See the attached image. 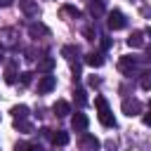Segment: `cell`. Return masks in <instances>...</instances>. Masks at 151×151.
Returning a JSON list of instances; mask_svg holds the SVG:
<instances>
[{
  "mask_svg": "<svg viewBox=\"0 0 151 151\" xmlns=\"http://www.w3.org/2000/svg\"><path fill=\"white\" fill-rule=\"evenodd\" d=\"M9 113L14 116V120H21V118H26V116H28V106H24V104L12 106V111H9Z\"/></svg>",
  "mask_w": 151,
  "mask_h": 151,
  "instance_id": "2e32d148",
  "label": "cell"
},
{
  "mask_svg": "<svg viewBox=\"0 0 151 151\" xmlns=\"http://www.w3.org/2000/svg\"><path fill=\"white\" fill-rule=\"evenodd\" d=\"M73 99H76V104H78V106H85V104H87V92L78 87V90L73 92Z\"/></svg>",
  "mask_w": 151,
  "mask_h": 151,
  "instance_id": "ac0fdd59",
  "label": "cell"
},
{
  "mask_svg": "<svg viewBox=\"0 0 151 151\" xmlns=\"http://www.w3.org/2000/svg\"><path fill=\"white\" fill-rule=\"evenodd\" d=\"M54 85H57V78H54L52 73H45V76L38 80V92H40V94H47V92L54 90Z\"/></svg>",
  "mask_w": 151,
  "mask_h": 151,
  "instance_id": "277c9868",
  "label": "cell"
},
{
  "mask_svg": "<svg viewBox=\"0 0 151 151\" xmlns=\"http://www.w3.org/2000/svg\"><path fill=\"white\" fill-rule=\"evenodd\" d=\"M146 33H149V35H151V28H149V31H146Z\"/></svg>",
  "mask_w": 151,
  "mask_h": 151,
  "instance_id": "4dcf8cb0",
  "label": "cell"
},
{
  "mask_svg": "<svg viewBox=\"0 0 151 151\" xmlns=\"http://www.w3.org/2000/svg\"><path fill=\"white\" fill-rule=\"evenodd\" d=\"M14 127H17L19 132H31V130H33V125H31L26 118H21V120H14Z\"/></svg>",
  "mask_w": 151,
  "mask_h": 151,
  "instance_id": "d6986e66",
  "label": "cell"
},
{
  "mask_svg": "<svg viewBox=\"0 0 151 151\" xmlns=\"http://www.w3.org/2000/svg\"><path fill=\"white\" fill-rule=\"evenodd\" d=\"M85 64L92 66V68H99V66H104V54L101 52H87L85 54Z\"/></svg>",
  "mask_w": 151,
  "mask_h": 151,
  "instance_id": "9c48e42d",
  "label": "cell"
},
{
  "mask_svg": "<svg viewBox=\"0 0 151 151\" xmlns=\"http://www.w3.org/2000/svg\"><path fill=\"white\" fill-rule=\"evenodd\" d=\"M146 59H149V61H151V47H149V50H146Z\"/></svg>",
  "mask_w": 151,
  "mask_h": 151,
  "instance_id": "f1b7e54d",
  "label": "cell"
},
{
  "mask_svg": "<svg viewBox=\"0 0 151 151\" xmlns=\"http://www.w3.org/2000/svg\"><path fill=\"white\" fill-rule=\"evenodd\" d=\"M123 113L125 116H137V113H142V101L139 99H123Z\"/></svg>",
  "mask_w": 151,
  "mask_h": 151,
  "instance_id": "8992f818",
  "label": "cell"
},
{
  "mask_svg": "<svg viewBox=\"0 0 151 151\" xmlns=\"http://www.w3.org/2000/svg\"><path fill=\"white\" fill-rule=\"evenodd\" d=\"M127 45L130 47H142L144 45V31H132L130 38H127Z\"/></svg>",
  "mask_w": 151,
  "mask_h": 151,
  "instance_id": "5bb4252c",
  "label": "cell"
},
{
  "mask_svg": "<svg viewBox=\"0 0 151 151\" xmlns=\"http://www.w3.org/2000/svg\"><path fill=\"white\" fill-rule=\"evenodd\" d=\"M64 14H71V17H76V19H78V17H80V9H78V7H73V5H66V7H64Z\"/></svg>",
  "mask_w": 151,
  "mask_h": 151,
  "instance_id": "7402d4cb",
  "label": "cell"
},
{
  "mask_svg": "<svg viewBox=\"0 0 151 151\" xmlns=\"http://www.w3.org/2000/svg\"><path fill=\"white\" fill-rule=\"evenodd\" d=\"M101 47H104V50H109V47H111V40H109V38H104V40H101Z\"/></svg>",
  "mask_w": 151,
  "mask_h": 151,
  "instance_id": "4316f807",
  "label": "cell"
},
{
  "mask_svg": "<svg viewBox=\"0 0 151 151\" xmlns=\"http://www.w3.org/2000/svg\"><path fill=\"white\" fill-rule=\"evenodd\" d=\"M19 9L26 17H38V12H40V7H38L35 0H19Z\"/></svg>",
  "mask_w": 151,
  "mask_h": 151,
  "instance_id": "ba28073f",
  "label": "cell"
},
{
  "mask_svg": "<svg viewBox=\"0 0 151 151\" xmlns=\"http://www.w3.org/2000/svg\"><path fill=\"white\" fill-rule=\"evenodd\" d=\"M17 151H31L28 144H17Z\"/></svg>",
  "mask_w": 151,
  "mask_h": 151,
  "instance_id": "484cf974",
  "label": "cell"
},
{
  "mask_svg": "<svg viewBox=\"0 0 151 151\" xmlns=\"http://www.w3.org/2000/svg\"><path fill=\"white\" fill-rule=\"evenodd\" d=\"M31 78H33V73H31V71H24L19 80H21V85H28V83H31Z\"/></svg>",
  "mask_w": 151,
  "mask_h": 151,
  "instance_id": "603a6c76",
  "label": "cell"
},
{
  "mask_svg": "<svg viewBox=\"0 0 151 151\" xmlns=\"http://www.w3.org/2000/svg\"><path fill=\"white\" fill-rule=\"evenodd\" d=\"M52 68H54V57H42L38 61V71L40 73H52Z\"/></svg>",
  "mask_w": 151,
  "mask_h": 151,
  "instance_id": "9a60e30c",
  "label": "cell"
},
{
  "mask_svg": "<svg viewBox=\"0 0 151 151\" xmlns=\"http://www.w3.org/2000/svg\"><path fill=\"white\" fill-rule=\"evenodd\" d=\"M14 80H17V71H14V64H9V66H7V71H5V83H9V85H12Z\"/></svg>",
  "mask_w": 151,
  "mask_h": 151,
  "instance_id": "ffe728a7",
  "label": "cell"
},
{
  "mask_svg": "<svg viewBox=\"0 0 151 151\" xmlns=\"http://www.w3.org/2000/svg\"><path fill=\"white\" fill-rule=\"evenodd\" d=\"M87 125H90V118H87L85 113H73V116H71V127H73L76 132H85Z\"/></svg>",
  "mask_w": 151,
  "mask_h": 151,
  "instance_id": "52a82bcc",
  "label": "cell"
},
{
  "mask_svg": "<svg viewBox=\"0 0 151 151\" xmlns=\"http://www.w3.org/2000/svg\"><path fill=\"white\" fill-rule=\"evenodd\" d=\"M0 61H2V47H0Z\"/></svg>",
  "mask_w": 151,
  "mask_h": 151,
  "instance_id": "f546056e",
  "label": "cell"
},
{
  "mask_svg": "<svg viewBox=\"0 0 151 151\" xmlns=\"http://www.w3.org/2000/svg\"><path fill=\"white\" fill-rule=\"evenodd\" d=\"M94 106H97V111H99V113H97V116H99V123H101L104 127H116V118H113L106 99H104V97H97V99H94Z\"/></svg>",
  "mask_w": 151,
  "mask_h": 151,
  "instance_id": "6da1fadb",
  "label": "cell"
},
{
  "mask_svg": "<svg viewBox=\"0 0 151 151\" xmlns=\"http://www.w3.org/2000/svg\"><path fill=\"white\" fill-rule=\"evenodd\" d=\"M83 35H85L87 40H94V31H92V28H85V31H83Z\"/></svg>",
  "mask_w": 151,
  "mask_h": 151,
  "instance_id": "d4e9b609",
  "label": "cell"
},
{
  "mask_svg": "<svg viewBox=\"0 0 151 151\" xmlns=\"http://www.w3.org/2000/svg\"><path fill=\"white\" fill-rule=\"evenodd\" d=\"M50 139H52V144H54V146H66L71 137H68V132L57 130V132H52V134H50Z\"/></svg>",
  "mask_w": 151,
  "mask_h": 151,
  "instance_id": "8fae6325",
  "label": "cell"
},
{
  "mask_svg": "<svg viewBox=\"0 0 151 151\" xmlns=\"http://www.w3.org/2000/svg\"><path fill=\"white\" fill-rule=\"evenodd\" d=\"M142 123H144L146 127H151V111H146V113H142Z\"/></svg>",
  "mask_w": 151,
  "mask_h": 151,
  "instance_id": "cb8c5ba5",
  "label": "cell"
},
{
  "mask_svg": "<svg viewBox=\"0 0 151 151\" xmlns=\"http://www.w3.org/2000/svg\"><path fill=\"white\" fill-rule=\"evenodd\" d=\"M125 24H127V19H125V14H123L120 9H111V12H109L106 26H109L111 31H120V28H125Z\"/></svg>",
  "mask_w": 151,
  "mask_h": 151,
  "instance_id": "7a4b0ae2",
  "label": "cell"
},
{
  "mask_svg": "<svg viewBox=\"0 0 151 151\" xmlns=\"http://www.w3.org/2000/svg\"><path fill=\"white\" fill-rule=\"evenodd\" d=\"M12 2H14V0H0V7H9Z\"/></svg>",
  "mask_w": 151,
  "mask_h": 151,
  "instance_id": "83f0119b",
  "label": "cell"
},
{
  "mask_svg": "<svg viewBox=\"0 0 151 151\" xmlns=\"http://www.w3.org/2000/svg\"><path fill=\"white\" fill-rule=\"evenodd\" d=\"M87 12H90L92 17H101L106 9H104V2H101V0H90V2H87Z\"/></svg>",
  "mask_w": 151,
  "mask_h": 151,
  "instance_id": "7c38bea8",
  "label": "cell"
},
{
  "mask_svg": "<svg viewBox=\"0 0 151 151\" xmlns=\"http://www.w3.org/2000/svg\"><path fill=\"white\" fill-rule=\"evenodd\" d=\"M118 68H120L123 73L132 76V73L139 68V59H137V57H130V54H125V57H120V59H118Z\"/></svg>",
  "mask_w": 151,
  "mask_h": 151,
  "instance_id": "3957f363",
  "label": "cell"
},
{
  "mask_svg": "<svg viewBox=\"0 0 151 151\" xmlns=\"http://www.w3.org/2000/svg\"><path fill=\"white\" fill-rule=\"evenodd\" d=\"M52 111H54V116H57V118H66V116L71 113V106H68V101L57 99V101H54V106H52Z\"/></svg>",
  "mask_w": 151,
  "mask_h": 151,
  "instance_id": "30bf717a",
  "label": "cell"
},
{
  "mask_svg": "<svg viewBox=\"0 0 151 151\" xmlns=\"http://www.w3.org/2000/svg\"><path fill=\"white\" fill-rule=\"evenodd\" d=\"M80 149H83V151H99V139H97L94 134H90V132H83V137H80Z\"/></svg>",
  "mask_w": 151,
  "mask_h": 151,
  "instance_id": "5b68a950",
  "label": "cell"
},
{
  "mask_svg": "<svg viewBox=\"0 0 151 151\" xmlns=\"http://www.w3.org/2000/svg\"><path fill=\"white\" fill-rule=\"evenodd\" d=\"M50 31H47V26L45 24H31L28 26V35L31 38H40V35H47Z\"/></svg>",
  "mask_w": 151,
  "mask_h": 151,
  "instance_id": "4fadbf2b",
  "label": "cell"
},
{
  "mask_svg": "<svg viewBox=\"0 0 151 151\" xmlns=\"http://www.w3.org/2000/svg\"><path fill=\"white\" fill-rule=\"evenodd\" d=\"M61 54H64L66 59H73V54H78V47H73V45H66V47H61Z\"/></svg>",
  "mask_w": 151,
  "mask_h": 151,
  "instance_id": "44dd1931",
  "label": "cell"
},
{
  "mask_svg": "<svg viewBox=\"0 0 151 151\" xmlns=\"http://www.w3.org/2000/svg\"><path fill=\"white\" fill-rule=\"evenodd\" d=\"M139 87H142L144 92H151V73H149V71L142 73V78H139Z\"/></svg>",
  "mask_w": 151,
  "mask_h": 151,
  "instance_id": "e0dca14e",
  "label": "cell"
}]
</instances>
